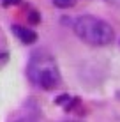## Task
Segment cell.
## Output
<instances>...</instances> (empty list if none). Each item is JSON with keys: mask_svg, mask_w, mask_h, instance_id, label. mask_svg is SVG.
I'll use <instances>...</instances> for the list:
<instances>
[{"mask_svg": "<svg viewBox=\"0 0 120 122\" xmlns=\"http://www.w3.org/2000/svg\"><path fill=\"white\" fill-rule=\"evenodd\" d=\"M28 78L44 90H53L60 83V71L55 58L46 51H37L28 62Z\"/></svg>", "mask_w": 120, "mask_h": 122, "instance_id": "6da1fadb", "label": "cell"}, {"mask_svg": "<svg viewBox=\"0 0 120 122\" xmlns=\"http://www.w3.org/2000/svg\"><path fill=\"white\" fill-rule=\"evenodd\" d=\"M74 32L81 41L92 46H106L115 39V32L110 23L96 16H80L74 21Z\"/></svg>", "mask_w": 120, "mask_h": 122, "instance_id": "7a4b0ae2", "label": "cell"}, {"mask_svg": "<svg viewBox=\"0 0 120 122\" xmlns=\"http://www.w3.org/2000/svg\"><path fill=\"white\" fill-rule=\"evenodd\" d=\"M12 30H14L16 37H18V39L21 41L23 44H32V43H34V41L37 39L35 32H34V30H30V28H25V27H14Z\"/></svg>", "mask_w": 120, "mask_h": 122, "instance_id": "3957f363", "label": "cell"}, {"mask_svg": "<svg viewBox=\"0 0 120 122\" xmlns=\"http://www.w3.org/2000/svg\"><path fill=\"white\" fill-rule=\"evenodd\" d=\"M53 4L57 7H60V9H69V7H72L76 4V0H53Z\"/></svg>", "mask_w": 120, "mask_h": 122, "instance_id": "277c9868", "label": "cell"}, {"mask_svg": "<svg viewBox=\"0 0 120 122\" xmlns=\"http://www.w3.org/2000/svg\"><path fill=\"white\" fill-rule=\"evenodd\" d=\"M16 122H37L34 119H19V120H16Z\"/></svg>", "mask_w": 120, "mask_h": 122, "instance_id": "5b68a950", "label": "cell"}, {"mask_svg": "<svg viewBox=\"0 0 120 122\" xmlns=\"http://www.w3.org/2000/svg\"><path fill=\"white\" fill-rule=\"evenodd\" d=\"M19 0H4V4H18Z\"/></svg>", "mask_w": 120, "mask_h": 122, "instance_id": "8992f818", "label": "cell"}]
</instances>
